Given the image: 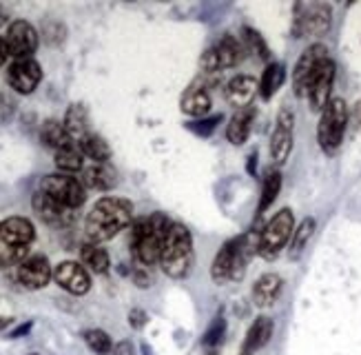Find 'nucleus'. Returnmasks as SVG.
Returning a JSON list of instances; mask_svg holds the SVG:
<instances>
[{
    "label": "nucleus",
    "mask_w": 361,
    "mask_h": 355,
    "mask_svg": "<svg viewBox=\"0 0 361 355\" xmlns=\"http://www.w3.org/2000/svg\"><path fill=\"white\" fill-rule=\"evenodd\" d=\"M40 191H44L47 195H51L56 203L65 205L69 209H80L87 200V189L85 184L69 176V174H51L44 176L40 182Z\"/></svg>",
    "instance_id": "nucleus-9"
},
{
    "label": "nucleus",
    "mask_w": 361,
    "mask_h": 355,
    "mask_svg": "<svg viewBox=\"0 0 361 355\" xmlns=\"http://www.w3.org/2000/svg\"><path fill=\"white\" fill-rule=\"evenodd\" d=\"M257 244H259V236L255 238L253 234L238 236V238H231L228 242H224L219 246V251L213 260V267H211L213 280L217 284L240 280L244 275V269L248 265L250 255L257 253Z\"/></svg>",
    "instance_id": "nucleus-2"
},
{
    "label": "nucleus",
    "mask_w": 361,
    "mask_h": 355,
    "mask_svg": "<svg viewBox=\"0 0 361 355\" xmlns=\"http://www.w3.org/2000/svg\"><path fill=\"white\" fill-rule=\"evenodd\" d=\"M222 122V116H207V118H200V120H193V122H188L186 125V129L188 131H193L195 136H200V138H207V136H211L215 129H217V125Z\"/></svg>",
    "instance_id": "nucleus-35"
},
{
    "label": "nucleus",
    "mask_w": 361,
    "mask_h": 355,
    "mask_svg": "<svg viewBox=\"0 0 361 355\" xmlns=\"http://www.w3.org/2000/svg\"><path fill=\"white\" fill-rule=\"evenodd\" d=\"M78 147H80L82 156L93 160V162H109L111 160V147H109L104 138H100L98 133H87L85 138L78 140Z\"/></svg>",
    "instance_id": "nucleus-26"
},
{
    "label": "nucleus",
    "mask_w": 361,
    "mask_h": 355,
    "mask_svg": "<svg viewBox=\"0 0 361 355\" xmlns=\"http://www.w3.org/2000/svg\"><path fill=\"white\" fill-rule=\"evenodd\" d=\"M355 116H357V120L361 122V102H357V107H355Z\"/></svg>",
    "instance_id": "nucleus-44"
},
{
    "label": "nucleus",
    "mask_w": 361,
    "mask_h": 355,
    "mask_svg": "<svg viewBox=\"0 0 361 355\" xmlns=\"http://www.w3.org/2000/svg\"><path fill=\"white\" fill-rule=\"evenodd\" d=\"M31 207L38 213V218L51 227H69L75 218V211L56 203L51 195H47L44 191H38L31 200Z\"/></svg>",
    "instance_id": "nucleus-18"
},
{
    "label": "nucleus",
    "mask_w": 361,
    "mask_h": 355,
    "mask_svg": "<svg viewBox=\"0 0 361 355\" xmlns=\"http://www.w3.org/2000/svg\"><path fill=\"white\" fill-rule=\"evenodd\" d=\"M312 234H315V220H312V218H304L300 222V227L293 231V238H290V258H297V255L304 251V246L308 244V240L312 238Z\"/></svg>",
    "instance_id": "nucleus-33"
},
{
    "label": "nucleus",
    "mask_w": 361,
    "mask_h": 355,
    "mask_svg": "<svg viewBox=\"0 0 361 355\" xmlns=\"http://www.w3.org/2000/svg\"><path fill=\"white\" fill-rule=\"evenodd\" d=\"M7 49L13 60H25V58H34L38 49V32L34 25H29L27 20H13L7 27Z\"/></svg>",
    "instance_id": "nucleus-11"
},
{
    "label": "nucleus",
    "mask_w": 361,
    "mask_h": 355,
    "mask_svg": "<svg viewBox=\"0 0 361 355\" xmlns=\"http://www.w3.org/2000/svg\"><path fill=\"white\" fill-rule=\"evenodd\" d=\"M31 329V324H23V327H18V329H16L13 333H11V337H20L23 333H27Z\"/></svg>",
    "instance_id": "nucleus-41"
},
{
    "label": "nucleus",
    "mask_w": 361,
    "mask_h": 355,
    "mask_svg": "<svg viewBox=\"0 0 361 355\" xmlns=\"http://www.w3.org/2000/svg\"><path fill=\"white\" fill-rule=\"evenodd\" d=\"M180 109H182V114L191 116L195 120L209 116V112H211V94H209V89L204 87V83L197 80L184 91L182 100H180Z\"/></svg>",
    "instance_id": "nucleus-20"
},
{
    "label": "nucleus",
    "mask_w": 361,
    "mask_h": 355,
    "mask_svg": "<svg viewBox=\"0 0 361 355\" xmlns=\"http://www.w3.org/2000/svg\"><path fill=\"white\" fill-rule=\"evenodd\" d=\"M51 277H54V271H51L49 260L44 255H29L25 262L18 265V282L25 289H31V291L44 289L49 284Z\"/></svg>",
    "instance_id": "nucleus-17"
},
{
    "label": "nucleus",
    "mask_w": 361,
    "mask_h": 355,
    "mask_svg": "<svg viewBox=\"0 0 361 355\" xmlns=\"http://www.w3.org/2000/svg\"><path fill=\"white\" fill-rule=\"evenodd\" d=\"M11 320L9 318H5V315H0V329H5L7 327V324H9Z\"/></svg>",
    "instance_id": "nucleus-43"
},
{
    "label": "nucleus",
    "mask_w": 361,
    "mask_h": 355,
    "mask_svg": "<svg viewBox=\"0 0 361 355\" xmlns=\"http://www.w3.org/2000/svg\"><path fill=\"white\" fill-rule=\"evenodd\" d=\"M80 260H82V265L89 267L93 273H106L109 267H111V260H109V253L102 249L100 244H93V242L82 244V249H80Z\"/></svg>",
    "instance_id": "nucleus-30"
},
{
    "label": "nucleus",
    "mask_w": 361,
    "mask_h": 355,
    "mask_svg": "<svg viewBox=\"0 0 361 355\" xmlns=\"http://www.w3.org/2000/svg\"><path fill=\"white\" fill-rule=\"evenodd\" d=\"M293 127H295V116L288 107H281L277 114V125L271 136V158L277 164H284L293 151Z\"/></svg>",
    "instance_id": "nucleus-15"
},
{
    "label": "nucleus",
    "mask_w": 361,
    "mask_h": 355,
    "mask_svg": "<svg viewBox=\"0 0 361 355\" xmlns=\"http://www.w3.org/2000/svg\"><path fill=\"white\" fill-rule=\"evenodd\" d=\"M133 280H135V284H137L140 289H147V287H149V275H147L142 269L133 271Z\"/></svg>",
    "instance_id": "nucleus-39"
},
{
    "label": "nucleus",
    "mask_w": 361,
    "mask_h": 355,
    "mask_svg": "<svg viewBox=\"0 0 361 355\" xmlns=\"http://www.w3.org/2000/svg\"><path fill=\"white\" fill-rule=\"evenodd\" d=\"M36 238V229L31 220L13 215L0 220V265H20L29 258V244Z\"/></svg>",
    "instance_id": "nucleus-5"
},
{
    "label": "nucleus",
    "mask_w": 361,
    "mask_h": 355,
    "mask_svg": "<svg viewBox=\"0 0 361 355\" xmlns=\"http://www.w3.org/2000/svg\"><path fill=\"white\" fill-rule=\"evenodd\" d=\"M40 140L44 147H49L54 151H60L69 145H73V138L69 136V131L65 129L60 120H44L42 122V129H40Z\"/></svg>",
    "instance_id": "nucleus-25"
},
{
    "label": "nucleus",
    "mask_w": 361,
    "mask_h": 355,
    "mask_svg": "<svg viewBox=\"0 0 361 355\" xmlns=\"http://www.w3.org/2000/svg\"><path fill=\"white\" fill-rule=\"evenodd\" d=\"M348 127V107L341 98H333L322 112L317 125V143L324 153L333 156L343 143V133Z\"/></svg>",
    "instance_id": "nucleus-6"
},
{
    "label": "nucleus",
    "mask_w": 361,
    "mask_h": 355,
    "mask_svg": "<svg viewBox=\"0 0 361 355\" xmlns=\"http://www.w3.org/2000/svg\"><path fill=\"white\" fill-rule=\"evenodd\" d=\"M281 287H284V280L277 273H266L259 280L253 284V302L259 308H269L277 302Z\"/></svg>",
    "instance_id": "nucleus-22"
},
{
    "label": "nucleus",
    "mask_w": 361,
    "mask_h": 355,
    "mask_svg": "<svg viewBox=\"0 0 361 355\" xmlns=\"http://www.w3.org/2000/svg\"><path fill=\"white\" fill-rule=\"evenodd\" d=\"M54 280L60 289H65L71 296H85V293L91 289V277L89 271L78 265V262H60V265L54 269Z\"/></svg>",
    "instance_id": "nucleus-16"
},
{
    "label": "nucleus",
    "mask_w": 361,
    "mask_h": 355,
    "mask_svg": "<svg viewBox=\"0 0 361 355\" xmlns=\"http://www.w3.org/2000/svg\"><path fill=\"white\" fill-rule=\"evenodd\" d=\"M62 125L69 131V136L73 140H80L89 133V114L82 104H71L67 114H65V120H62Z\"/></svg>",
    "instance_id": "nucleus-29"
},
{
    "label": "nucleus",
    "mask_w": 361,
    "mask_h": 355,
    "mask_svg": "<svg viewBox=\"0 0 361 355\" xmlns=\"http://www.w3.org/2000/svg\"><path fill=\"white\" fill-rule=\"evenodd\" d=\"M244 58V44L240 38H235L231 34L219 38L211 49H207L200 58V69L202 73H219L222 69L235 67Z\"/></svg>",
    "instance_id": "nucleus-8"
},
{
    "label": "nucleus",
    "mask_w": 361,
    "mask_h": 355,
    "mask_svg": "<svg viewBox=\"0 0 361 355\" xmlns=\"http://www.w3.org/2000/svg\"><path fill=\"white\" fill-rule=\"evenodd\" d=\"M286 80V69L281 63H271L269 67H266V71L262 73V78H259V96L264 100H271L279 87L284 85Z\"/></svg>",
    "instance_id": "nucleus-27"
},
{
    "label": "nucleus",
    "mask_w": 361,
    "mask_h": 355,
    "mask_svg": "<svg viewBox=\"0 0 361 355\" xmlns=\"http://www.w3.org/2000/svg\"><path fill=\"white\" fill-rule=\"evenodd\" d=\"M54 160H56V167H58L60 174H69L71 176V174H78V172H82V169H85V156H82L80 147H78V143L56 151Z\"/></svg>",
    "instance_id": "nucleus-28"
},
{
    "label": "nucleus",
    "mask_w": 361,
    "mask_h": 355,
    "mask_svg": "<svg viewBox=\"0 0 361 355\" xmlns=\"http://www.w3.org/2000/svg\"><path fill=\"white\" fill-rule=\"evenodd\" d=\"M85 342H87V347L93 351V353H98V355H109L111 353V349H114V342H111V337H109L104 331H100V329H89V331H85Z\"/></svg>",
    "instance_id": "nucleus-34"
},
{
    "label": "nucleus",
    "mask_w": 361,
    "mask_h": 355,
    "mask_svg": "<svg viewBox=\"0 0 361 355\" xmlns=\"http://www.w3.org/2000/svg\"><path fill=\"white\" fill-rule=\"evenodd\" d=\"M302 13L295 18V36L297 38H312V36H324L331 29L333 11L328 5H308V7H297Z\"/></svg>",
    "instance_id": "nucleus-12"
},
{
    "label": "nucleus",
    "mask_w": 361,
    "mask_h": 355,
    "mask_svg": "<svg viewBox=\"0 0 361 355\" xmlns=\"http://www.w3.org/2000/svg\"><path fill=\"white\" fill-rule=\"evenodd\" d=\"M324 60H328V49L319 42L306 47L304 54L300 56V60H297L295 71H293V89H295V94L300 98L306 96L308 83H310L312 76H315V71L319 69V65L324 63Z\"/></svg>",
    "instance_id": "nucleus-10"
},
{
    "label": "nucleus",
    "mask_w": 361,
    "mask_h": 355,
    "mask_svg": "<svg viewBox=\"0 0 361 355\" xmlns=\"http://www.w3.org/2000/svg\"><path fill=\"white\" fill-rule=\"evenodd\" d=\"M253 120H255V109L253 107H246V109H238L228 120L226 127V138L233 145H244L248 140L250 131H253Z\"/></svg>",
    "instance_id": "nucleus-23"
},
{
    "label": "nucleus",
    "mask_w": 361,
    "mask_h": 355,
    "mask_svg": "<svg viewBox=\"0 0 361 355\" xmlns=\"http://www.w3.org/2000/svg\"><path fill=\"white\" fill-rule=\"evenodd\" d=\"M80 182L85 189H96V191H109L118 184V174L109 162H93L91 167L82 169Z\"/></svg>",
    "instance_id": "nucleus-21"
},
{
    "label": "nucleus",
    "mask_w": 361,
    "mask_h": 355,
    "mask_svg": "<svg viewBox=\"0 0 361 355\" xmlns=\"http://www.w3.org/2000/svg\"><path fill=\"white\" fill-rule=\"evenodd\" d=\"M295 231V218L290 209H281L277 211L273 218L269 220L259 234V244H257V253L266 260H273L281 253V249L286 246V242L293 238Z\"/></svg>",
    "instance_id": "nucleus-7"
},
{
    "label": "nucleus",
    "mask_w": 361,
    "mask_h": 355,
    "mask_svg": "<svg viewBox=\"0 0 361 355\" xmlns=\"http://www.w3.org/2000/svg\"><path fill=\"white\" fill-rule=\"evenodd\" d=\"M333 83H335V63L331 58L324 60L319 65V69L315 71V76L308 83V91L306 98L310 102V107L315 112H324L326 104L331 102V91H333Z\"/></svg>",
    "instance_id": "nucleus-14"
},
{
    "label": "nucleus",
    "mask_w": 361,
    "mask_h": 355,
    "mask_svg": "<svg viewBox=\"0 0 361 355\" xmlns=\"http://www.w3.org/2000/svg\"><path fill=\"white\" fill-rule=\"evenodd\" d=\"M133 224V205L124 198H102L91 207L85 220V234L89 242L102 244L114 240L120 231Z\"/></svg>",
    "instance_id": "nucleus-1"
},
{
    "label": "nucleus",
    "mask_w": 361,
    "mask_h": 355,
    "mask_svg": "<svg viewBox=\"0 0 361 355\" xmlns=\"http://www.w3.org/2000/svg\"><path fill=\"white\" fill-rule=\"evenodd\" d=\"M13 100L11 98H7L5 94H0V125H3V122H7L11 116H13Z\"/></svg>",
    "instance_id": "nucleus-37"
},
{
    "label": "nucleus",
    "mask_w": 361,
    "mask_h": 355,
    "mask_svg": "<svg viewBox=\"0 0 361 355\" xmlns=\"http://www.w3.org/2000/svg\"><path fill=\"white\" fill-rule=\"evenodd\" d=\"M42 80V69L34 58H25V60H13L7 67V85L20 96L34 94V89Z\"/></svg>",
    "instance_id": "nucleus-13"
},
{
    "label": "nucleus",
    "mask_w": 361,
    "mask_h": 355,
    "mask_svg": "<svg viewBox=\"0 0 361 355\" xmlns=\"http://www.w3.org/2000/svg\"><path fill=\"white\" fill-rule=\"evenodd\" d=\"M7 58H11L9 49H7V42H5V38H0V67L7 63Z\"/></svg>",
    "instance_id": "nucleus-40"
},
{
    "label": "nucleus",
    "mask_w": 361,
    "mask_h": 355,
    "mask_svg": "<svg viewBox=\"0 0 361 355\" xmlns=\"http://www.w3.org/2000/svg\"><path fill=\"white\" fill-rule=\"evenodd\" d=\"M171 220L162 213H153L149 218H137L131 224V251L133 258L142 267H153L160 262L162 255V240Z\"/></svg>",
    "instance_id": "nucleus-3"
},
{
    "label": "nucleus",
    "mask_w": 361,
    "mask_h": 355,
    "mask_svg": "<svg viewBox=\"0 0 361 355\" xmlns=\"http://www.w3.org/2000/svg\"><path fill=\"white\" fill-rule=\"evenodd\" d=\"M273 337V320L266 318V315H259L253 324H250V329L246 333V339H244V353H255L259 351L262 347L269 344V339Z\"/></svg>",
    "instance_id": "nucleus-24"
},
{
    "label": "nucleus",
    "mask_w": 361,
    "mask_h": 355,
    "mask_svg": "<svg viewBox=\"0 0 361 355\" xmlns=\"http://www.w3.org/2000/svg\"><path fill=\"white\" fill-rule=\"evenodd\" d=\"M193 265V238L191 231L180 222H171L162 240L160 267L171 277H184Z\"/></svg>",
    "instance_id": "nucleus-4"
},
{
    "label": "nucleus",
    "mask_w": 361,
    "mask_h": 355,
    "mask_svg": "<svg viewBox=\"0 0 361 355\" xmlns=\"http://www.w3.org/2000/svg\"><path fill=\"white\" fill-rule=\"evenodd\" d=\"M259 94V83L253 76H235L224 87L226 102L235 109H246L253 102V98Z\"/></svg>",
    "instance_id": "nucleus-19"
},
{
    "label": "nucleus",
    "mask_w": 361,
    "mask_h": 355,
    "mask_svg": "<svg viewBox=\"0 0 361 355\" xmlns=\"http://www.w3.org/2000/svg\"><path fill=\"white\" fill-rule=\"evenodd\" d=\"M279 191H281V174L275 172V169H271V172L266 174L264 182H262V195H259V205H257L259 215L275 203Z\"/></svg>",
    "instance_id": "nucleus-31"
},
{
    "label": "nucleus",
    "mask_w": 361,
    "mask_h": 355,
    "mask_svg": "<svg viewBox=\"0 0 361 355\" xmlns=\"http://www.w3.org/2000/svg\"><path fill=\"white\" fill-rule=\"evenodd\" d=\"M34 355H36V353H34Z\"/></svg>",
    "instance_id": "nucleus-45"
},
{
    "label": "nucleus",
    "mask_w": 361,
    "mask_h": 355,
    "mask_svg": "<svg viewBox=\"0 0 361 355\" xmlns=\"http://www.w3.org/2000/svg\"><path fill=\"white\" fill-rule=\"evenodd\" d=\"M7 23V13L3 11V7H0V27H3Z\"/></svg>",
    "instance_id": "nucleus-42"
},
{
    "label": "nucleus",
    "mask_w": 361,
    "mask_h": 355,
    "mask_svg": "<svg viewBox=\"0 0 361 355\" xmlns=\"http://www.w3.org/2000/svg\"><path fill=\"white\" fill-rule=\"evenodd\" d=\"M242 44H244V52H250V54H255L257 58L262 60H269L271 58V49H269V44H266V40L262 38L259 32H255V29H250V27H244L242 29Z\"/></svg>",
    "instance_id": "nucleus-32"
},
{
    "label": "nucleus",
    "mask_w": 361,
    "mask_h": 355,
    "mask_svg": "<svg viewBox=\"0 0 361 355\" xmlns=\"http://www.w3.org/2000/svg\"><path fill=\"white\" fill-rule=\"evenodd\" d=\"M224 333H226V322L222 318H215L211 322V327L204 331V337H202V344L204 347H217L219 342L224 339Z\"/></svg>",
    "instance_id": "nucleus-36"
},
{
    "label": "nucleus",
    "mask_w": 361,
    "mask_h": 355,
    "mask_svg": "<svg viewBox=\"0 0 361 355\" xmlns=\"http://www.w3.org/2000/svg\"><path fill=\"white\" fill-rule=\"evenodd\" d=\"M147 320H149L147 313L140 311V308H133V311L129 313V324H131L133 329H142L145 324H147Z\"/></svg>",
    "instance_id": "nucleus-38"
}]
</instances>
